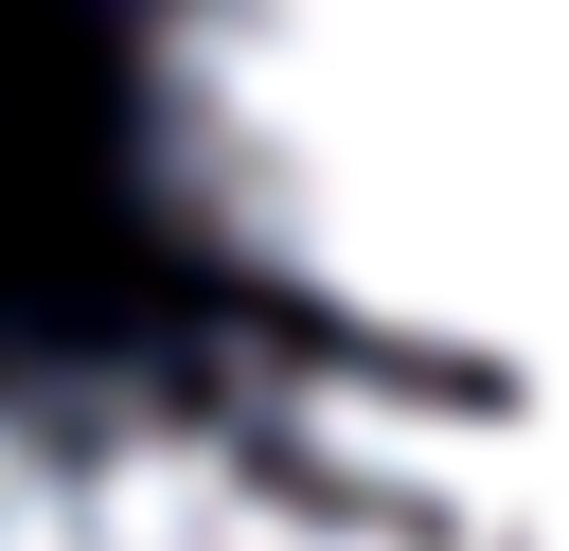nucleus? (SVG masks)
Masks as SVG:
<instances>
[{"instance_id": "1", "label": "nucleus", "mask_w": 569, "mask_h": 551, "mask_svg": "<svg viewBox=\"0 0 569 551\" xmlns=\"http://www.w3.org/2000/svg\"><path fill=\"white\" fill-rule=\"evenodd\" d=\"M124 107L302 373L569 462V0H142Z\"/></svg>"}, {"instance_id": "2", "label": "nucleus", "mask_w": 569, "mask_h": 551, "mask_svg": "<svg viewBox=\"0 0 569 551\" xmlns=\"http://www.w3.org/2000/svg\"><path fill=\"white\" fill-rule=\"evenodd\" d=\"M0 551H569V462L302 355H0Z\"/></svg>"}]
</instances>
